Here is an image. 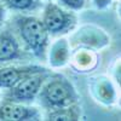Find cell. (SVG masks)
<instances>
[{
  "label": "cell",
  "mask_w": 121,
  "mask_h": 121,
  "mask_svg": "<svg viewBox=\"0 0 121 121\" xmlns=\"http://www.w3.org/2000/svg\"><path fill=\"white\" fill-rule=\"evenodd\" d=\"M39 103L46 110L64 108L78 103V93L69 80L62 75H50L40 88Z\"/></svg>",
  "instance_id": "obj_1"
},
{
  "label": "cell",
  "mask_w": 121,
  "mask_h": 121,
  "mask_svg": "<svg viewBox=\"0 0 121 121\" xmlns=\"http://www.w3.org/2000/svg\"><path fill=\"white\" fill-rule=\"evenodd\" d=\"M15 28L29 51L35 57L45 59L50 34L41 19L33 16H17Z\"/></svg>",
  "instance_id": "obj_2"
},
{
  "label": "cell",
  "mask_w": 121,
  "mask_h": 121,
  "mask_svg": "<svg viewBox=\"0 0 121 121\" xmlns=\"http://www.w3.org/2000/svg\"><path fill=\"white\" fill-rule=\"evenodd\" d=\"M51 75L50 70H44L40 73L28 75L21 81H18L15 86L6 88L4 93V99L6 102H15L22 104L33 103L38 97V93L46 79Z\"/></svg>",
  "instance_id": "obj_3"
},
{
  "label": "cell",
  "mask_w": 121,
  "mask_h": 121,
  "mask_svg": "<svg viewBox=\"0 0 121 121\" xmlns=\"http://www.w3.org/2000/svg\"><path fill=\"white\" fill-rule=\"evenodd\" d=\"M43 23L51 36L67 34L76 26V15L55 3H47L43 12Z\"/></svg>",
  "instance_id": "obj_4"
},
{
  "label": "cell",
  "mask_w": 121,
  "mask_h": 121,
  "mask_svg": "<svg viewBox=\"0 0 121 121\" xmlns=\"http://www.w3.org/2000/svg\"><path fill=\"white\" fill-rule=\"evenodd\" d=\"M41 115L35 107L28 104L5 102L0 105V120L5 121H29L40 120Z\"/></svg>",
  "instance_id": "obj_5"
},
{
  "label": "cell",
  "mask_w": 121,
  "mask_h": 121,
  "mask_svg": "<svg viewBox=\"0 0 121 121\" xmlns=\"http://www.w3.org/2000/svg\"><path fill=\"white\" fill-rule=\"evenodd\" d=\"M46 68L40 65H22V67H5L0 69V88H10L15 86L28 75L40 73Z\"/></svg>",
  "instance_id": "obj_6"
},
{
  "label": "cell",
  "mask_w": 121,
  "mask_h": 121,
  "mask_svg": "<svg viewBox=\"0 0 121 121\" xmlns=\"http://www.w3.org/2000/svg\"><path fill=\"white\" fill-rule=\"evenodd\" d=\"M22 51L16 36L10 30L0 33V63H6L21 58Z\"/></svg>",
  "instance_id": "obj_7"
},
{
  "label": "cell",
  "mask_w": 121,
  "mask_h": 121,
  "mask_svg": "<svg viewBox=\"0 0 121 121\" xmlns=\"http://www.w3.org/2000/svg\"><path fill=\"white\" fill-rule=\"evenodd\" d=\"M81 112H80V107L78 105V103H74L72 105H68L64 108H58V109H51L47 110V115L46 117L48 120L52 121H57V120H63V121H68V120H79Z\"/></svg>",
  "instance_id": "obj_8"
},
{
  "label": "cell",
  "mask_w": 121,
  "mask_h": 121,
  "mask_svg": "<svg viewBox=\"0 0 121 121\" xmlns=\"http://www.w3.org/2000/svg\"><path fill=\"white\" fill-rule=\"evenodd\" d=\"M68 59V45L64 39H60L52 46L50 55V63L53 67H59L67 63Z\"/></svg>",
  "instance_id": "obj_9"
},
{
  "label": "cell",
  "mask_w": 121,
  "mask_h": 121,
  "mask_svg": "<svg viewBox=\"0 0 121 121\" xmlns=\"http://www.w3.org/2000/svg\"><path fill=\"white\" fill-rule=\"evenodd\" d=\"M5 7L13 10V11H35L39 7H41V0H1Z\"/></svg>",
  "instance_id": "obj_10"
},
{
  "label": "cell",
  "mask_w": 121,
  "mask_h": 121,
  "mask_svg": "<svg viewBox=\"0 0 121 121\" xmlns=\"http://www.w3.org/2000/svg\"><path fill=\"white\" fill-rule=\"evenodd\" d=\"M60 6L70 11H80L86 5V0H58Z\"/></svg>",
  "instance_id": "obj_11"
},
{
  "label": "cell",
  "mask_w": 121,
  "mask_h": 121,
  "mask_svg": "<svg viewBox=\"0 0 121 121\" xmlns=\"http://www.w3.org/2000/svg\"><path fill=\"white\" fill-rule=\"evenodd\" d=\"M112 1L113 0H93V4L98 10H104L112 4Z\"/></svg>",
  "instance_id": "obj_12"
},
{
  "label": "cell",
  "mask_w": 121,
  "mask_h": 121,
  "mask_svg": "<svg viewBox=\"0 0 121 121\" xmlns=\"http://www.w3.org/2000/svg\"><path fill=\"white\" fill-rule=\"evenodd\" d=\"M5 16H6L5 5L3 4L1 0H0V27L3 26V23H4V21H5Z\"/></svg>",
  "instance_id": "obj_13"
},
{
  "label": "cell",
  "mask_w": 121,
  "mask_h": 121,
  "mask_svg": "<svg viewBox=\"0 0 121 121\" xmlns=\"http://www.w3.org/2000/svg\"><path fill=\"white\" fill-rule=\"evenodd\" d=\"M48 1H50V0H48Z\"/></svg>",
  "instance_id": "obj_14"
}]
</instances>
